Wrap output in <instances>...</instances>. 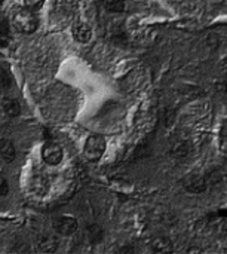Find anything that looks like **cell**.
<instances>
[{"instance_id":"5bb4252c","label":"cell","mask_w":227,"mask_h":254,"mask_svg":"<svg viewBox=\"0 0 227 254\" xmlns=\"http://www.w3.org/2000/svg\"><path fill=\"white\" fill-rule=\"evenodd\" d=\"M101 6L109 13H122L126 10L125 0H101Z\"/></svg>"},{"instance_id":"3957f363","label":"cell","mask_w":227,"mask_h":254,"mask_svg":"<svg viewBox=\"0 0 227 254\" xmlns=\"http://www.w3.org/2000/svg\"><path fill=\"white\" fill-rule=\"evenodd\" d=\"M211 182H214L213 179H210L208 176H204V174H193V176H189L184 183H183V188L184 190H187L189 193H193V195H201V193H205L208 190V188L213 185Z\"/></svg>"},{"instance_id":"e0dca14e","label":"cell","mask_w":227,"mask_h":254,"mask_svg":"<svg viewBox=\"0 0 227 254\" xmlns=\"http://www.w3.org/2000/svg\"><path fill=\"white\" fill-rule=\"evenodd\" d=\"M9 193V183L3 174H0V196H7Z\"/></svg>"},{"instance_id":"9c48e42d","label":"cell","mask_w":227,"mask_h":254,"mask_svg":"<svg viewBox=\"0 0 227 254\" xmlns=\"http://www.w3.org/2000/svg\"><path fill=\"white\" fill-rule=\"evenodd\" d=\"M15 156H16V149H15V144L12 143V140H9V138L0 140V158L6 164H10V162H13Z\"/></svg>"},{"instance_id":"5b68a950","label":"cell","mask_w":227,"mask_h":254,"mask_svg":"<svg viewBox=\"0 0 227 254\" xmlns=\"http://www.w3.org/2000/svg\"><path fill=\"white\" fill-rule=\"evenodd\" d=\"M52 226H54V229H55L59 235H64V237L73 235V234L77 231V228H79L77 220H76L73 216H65V214H64V216L55 217L54 222H52Z\"/></svg>"},{"instance_id":"7a4b0ae2","label":"cell","mask_w":227,"mask_h":254,"mask_svg":"<svg viewBox=\"0 0 227 254\" xmlns=\"http://www.w3.org/2000/svg\"><path fill=\"white\" fill-rule=\"evenodd\" d=\"M106 149H107L106 138L100 134H92L86 138L83 144V158L89 162H97L104 156Z\"/></svg>"},{"instance_id":"6da1fadb","label":"cell","mask_w":227,"mask_h":254,"mask_svg":"<svg viewBox=\"0 0 227 254\" xmlns=\"http://www.w3.org/2000/svg\"><path fill=\"white\" fill-rule=\"evenodd\" d=\"M12 22H13V27L22 34H33L39 27V19H37L34 10L25 7V6L18 9L13 13Z\"/></svg>"},{"instance_id":"277c9868","label":"cell","mask_w":227,"mask_h":254,"mask_svg":"<svg viewBox=\"0 0 227 254\" xmlns=\"http://www.w3.org/2000/svg\"><path fill=\"white\" fill-rule=\"evenodd\" d=\"M64 158V152L61 149V146L55 141H48L43 144L42 147V159L46 165L55 167L59 165L62 162Z\"/></svg>"},{"instance_id":"2e32d148","label":"cell","mask_w":227,"mask_h":254,"mask_svg":"<svg viewBox=\"0 0 227 254\" xmlns=\"http://www.w3.org/2000/svg\"><path fill=\"white\" fill-rule=\"evenodd\" d=\"M24 1V6L31 9V10H37L43 6L45 0H22Z\"/></svg>"},{"instance_id":"9a60e30c","label":"cell","mask_w":227,"mask_h":254,"mask_svg":"<svg viewBox=\"0 0 227 254\" xmlns=\"http://www.w3.org/2000/svg\"><path fill=\"white\" fill-rule=\"evenodd\" d=\"M9 40H10V36H9L7 24L4 21H0V45L1 46H7Z\"/></svg>"},{"instance_id":"52a82bcc","label":"cell","mask_w":227,"mask_h":254,"mask_svg":"<svg viewBox=\"0 0 227 254\" xmlns=\"http://www.w3.org/2000/svg\"><path fill=\"white\" fill-rule=\"evenodd\" d=\"M28 186H30V190H31L34 195H37V196H45V195L49 192V188H51L49 179H48L46 174H43V173H34V174L30 177Z\"/></svg>"},{"instance_id":"4fadbf2b","label":"cell","mask_w":227,"mask_h":254,"mask_svg":"<svg viewBox=\"0 0 227 254\" xmlns=\"http://www.w3.org/2000/svg\"><path fill=\"white\" fill-rule=\"evenodd\" d=\"M152 250L156 253H168L172 252V243L167 237H156L152 240Z\"/></svg>"},{"instance_id":"ba28073f","label":"cell","mask_w":227,"mask_h":254,"mask_svg":"<svg viewBox=\"0 0 227 254\" xmlns=\"http://www.w3.org/2000/svg\"><path fill=\"white\" fill-rule=\"evenodd\" d=\"M71 36L79 43H88L92 39V28L85 22H76L71 27Z\"/></svg>"},{"instance_id":"30bf717a","label":"cell","mask_w":227,"mask_h":254,"mask_svg":"<svg viewBox=\"0 0 227 254\" xmlns=\"http://www.w3.org/2000/svg\"><path fill=\"white\" fill-rule=\"evenodd\" d=\"M1 109L9 118H18L21 115V104L16 98L12 97H4L1 100Z\"/></svg>"},{"instance_id":"7c38bea8","label":"cell","mask_w":227,"mask_h":254,"mask_svg":"<svg viewBox=\"0 0 227 254\" xmlns=\"http://www.w3.org/2000/svg\"><path fill=\"white\" fill-rule=\"evenodd\" d=\"M58 238L54 237V235H43L40 240H39V250L43 252V253H54L57 252L58 249Z\"/></svg>"},{"instance_id":"8fae6325","label":"cell","mask_w":227,"mask_h":254,"mask_svg":"<svg viewBox=\"0 0 227 254\" xmlns=\"http://www.w3.org/2000/svg\"><path fill=\"white\" fill-rule=\"evenodd\" d=\"M86 240L89 244H100L104 238V229L98 223H91L86 226Z\"/></svg>"},{"instance_id":"8992f818","label":"cell","mask_w":227,"mask_h":254,"mask_svg":"<svg viewBox=\"0 0 227 254\" xmlns=\"http://www.w3.org/2000/svg\"><path fill=\"white\" fill-rule=\"evenodd\" d=\"M192 152V144L186 138H175L170 146V155L175 161H184Z\"/></svg>"}]
</instances>
